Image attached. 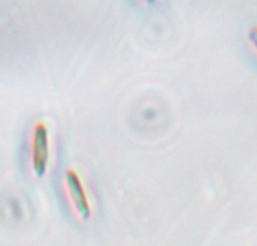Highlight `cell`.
<instances>
[{"label": "cell", "mask_w": 257, "mask_h": 246, "mask_svg": "<svg viewBox=\"0 0 257 246\" xmlns=\"http://www.w3.org/2000/svg\"><path fill=\"white\" fill-rule=\"evenodd\" d=\"M51 160V133L46 121H37L31 136V167L34 176H46Z\"/></svg>", "instance_id": "cell-1"}, {"label": "cell", "mask_w": 257, "mask_h": 246, "mask_svg": "<svg viewBox=\"0 0 257 246\" xmlns=\"http://www.w3.org/2000/svg\"><path fill=\"white\" fill-rule=\"evenodd\" d=\"M64 188L76 215L81 220H90L93 210L92 201L82 177L75 168H67L64 172Z\"/></svg>", "instance_id": "cell-2"}, {"label": "cell", "mask_w": 257, "mask_h": 246, "mask_svg": "<svg viewBox=\"0 0 257 246\" xmlns=\"http://www.w3.org/2000/svg\"><path fill=\"white\" fill-rule=\"evenodd\" d=\"M248 41L251 43L252 48L256 51L257 53V24L252 26L248 31Z\"/></svg>", "instance_id": "cell-3"}, {"label": "cell", "mask_w": 257, "mask_h": 246, "mask_svg": "<svg viewBox=\"0 0 257 246\" xmlns=\"http://www.w3.org/2000/svg\"><path fill=\"white\" fill-rule=\"evenodd\" d=\"M145 4H148V6H153L154 3H157V0H143Z\"/></svg>", "instance_id": "cell-4"}]
</instances>
